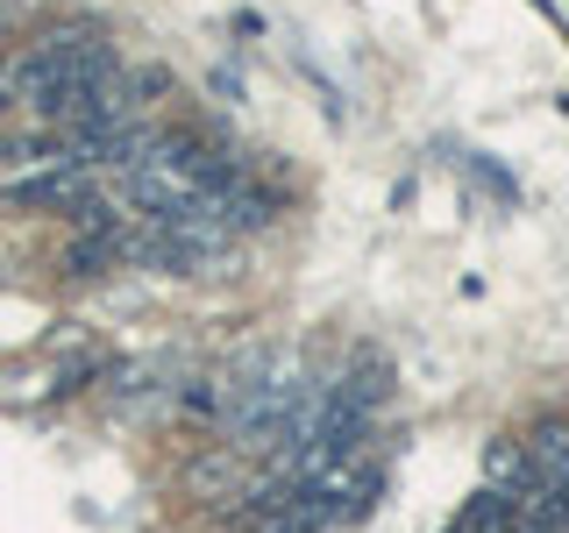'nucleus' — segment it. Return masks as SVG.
Segmentation results:
<instances>
[{
    "mask_svg": "<svg viewBox=\"0 0 569 533\" xmlns=\"http://www.w3.org/2000/svg\"><path fill=\"white\" fill-rule=\"evenodd\" d=\"M8 200L14 207H64V213H79L86 200H93V171H86V164H43V171L14 178Z\"/></svg>",
    "mask_w": 569,
    "mask_h": 533,
    "instance_id": "1",
    "label": "nucleus"
},
{
    "mask_svg": "<svg viewBox=\"0 0 569 533\" xmlns=\"http://www.w3.org/2000/svg\"><path fill=\"white\" fill-rule=\"evenodd\" d=\"M527 462H533V476H541V484L569 491V420H562V413L541 420V426L527 434Z\"/></svg>",
    "mask_w": 569,
    "mask_h": 533,
    "instance_id": "2",
    "label": "nucleus"
},
{
    "mask_svg": "<svg viewBox=\"0 0 569 533\" xmlns=\"http://www.w3.org/2000/svg\"><path fill=\"white\" fill-rule=\"evenodd\" d=\"M541 8H548V14H556V22L569 29V0H541Z\"/></svg>",
    "mask_w": 569,
    "mask_h": 533,
    "instance_id": "3",
    "label": "nucleus"
}]
</instances>
